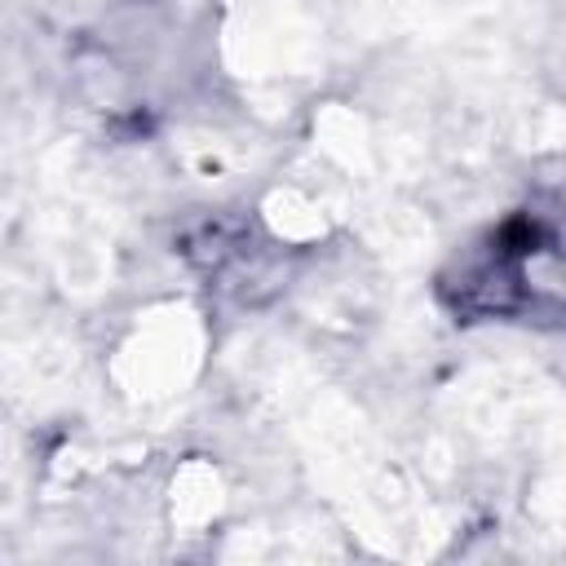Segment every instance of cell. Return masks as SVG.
<instances>
[{
	"label": "cell",
	"instance_id": "6da1fadb",
	"mask_svg": "<svg viewBox=\"0 0 566 566\" xmlns=\"http://www.w3.org/2000/svg\"><path fill=\"white\" fill-rule=\"evenodd\" d=\"M442 287L460 314H566V217L513 212Z\"/></svg>",
	"mask_w": 566,
	"mask_h": 566
}]
</instances>
